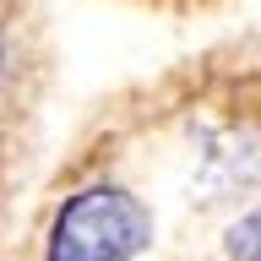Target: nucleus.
I'll use <instances>...</instances> for the list:
<instances>
[{
	"instance_id": "nucleus-4",
	"label": "nucleus",
	"mask_w": 261,
	"mask_h": 261,
	"mask_svg": "<svg viewBox=\"0 0 261 261\" xmlns=\"http://www.w3.org/2000/svg\"><path fill=\"white\" fill-rule=\"evenodd\" d=\"M0 71H6V44H0Z\"/></svg>"
},
{
	"instance_id": "nucleus-2",
	"label": "nucleus",
	"mask_w": 261,
	"mask_h": 261,
	"mask_svg": "<svg viewBox=\"0 0 261 261\" xmlns=\"http://www.w3.org/2000/svg\"><path fill=\"white\" fill-rule=\"evenodd\" d=\"M261 179V136L256 130H223L207 147V158L196 163V196H240Z\"/></svg>"
},
{
	"instance_id": "nucleus-3",
	"label": "nucleus",
	"mask_w": 261,
	"mask_h": 261,
	"mask_svg": "<svg viewBox=\"0 0 261 261\" xmlns=\"http://www.w3.org/2000/svg\"><path fill=\"white\" fill-rule=\"evenodd\" d=\"M228 261H261V207H250L245 218H234L223 234Z\"/></svg>"
},
{
	"instance_id": "nucleus-1",
	"label": "nucleus",
	"mask_w": 261,
	"mask_h": 261,
	"mask_svg": "<svg viewBox=\"0 0 261 261\" xmlns=\"http://www.w3.org/2000/svg\"><path fill=\"white\" fill-rule=\"evenodd\" d=\"M152 245V212L120 185H87L55 212L44 261H130Z\"/></svg>"
}]
</instances>
